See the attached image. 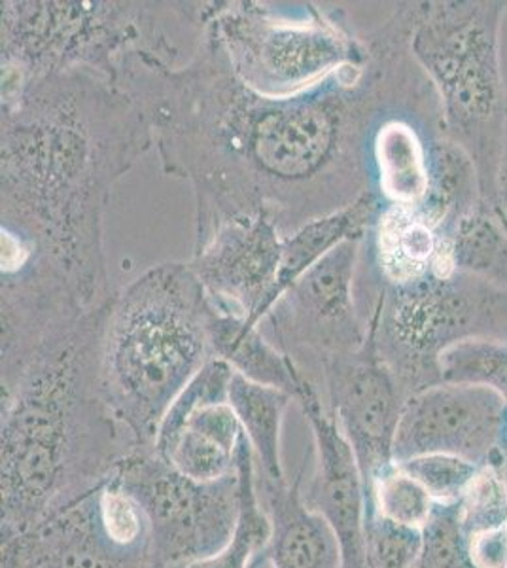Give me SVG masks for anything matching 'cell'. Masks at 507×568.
<instances>
[{
    "label": "cell",
    "instance_id": "f546056e",
    "mask_svg": "<svg viewBox=\"0 0 507 568\" xmlns=\"http://www.w3.org/2000/svg\"><path fill=\"white\" fill-rule=\"evenodd\" d=\"M506 529H507V527H506Z\"/></svg>",
    "mask_w": 507,
    "mask_h": 568
},
{
    "label": "cell",
    "instance_id": "4316f807",
    "mask_svg": "<svg viewBox=\"0 0 507 568\" xmlns=\"http://www.w3.org/2000/svg\"><path fill=\"white\" fill-rule=\"evenodd\" d=\"M464 497L463 524L469 536L506 527L507 491L498 474L493 470L479 471Z\"/></svg>",
    "mask_w": 507,
    "mask_h": 568
},
{
    "label": "cell",
    "instance_id": "4fadbf2b",
    "mask_svg": "<svg viewBox=\"0 0 507 568\" xmlns=\"http://www.w3.org/2000/svg\"><path fill=\"white\" fill-rule=\"evenodd\" d=\"M297 404L313 433L315 470L303 500L334 530L341 551V568H364V532H366L367 491L364 474L353 447L341 433L334 417L322 404L315 383L303 385Z\"/></svg>",
    "mask_w": 507,
    "mask_h": 568
},
{
    "label": "cell",
    "instance_id": "5bb4252c",
    "mask_svg": "<svg viewBox=\"0 0 507 568\" xmlns=\"http://www.w3.org/2000/svg\"><path fill=\"white\" fill-rule=\"evenodd\" d=\"M93 310L52 264L31 254L2 272L0 284V382L12 379L44 345L77 326Z\"/></svg>",
    "mask_w": 507,
    "mask_h": 568
},
{
    "label": "cell",
    "instance_id": "d6986e66",
    "mask_svg": "<svg viewBox=\"0 0 507 568\" xmlns=\"http://www.w3.org/2000/svg\"><path fill=\"white\" fill-rule=\"evenodd\" d=\"M372 211V195L364 194L358 201H354L353 205L313 220L288 237H284L283 264L276 281V302L297 278L305 275L322 258H326L341 243L359 240Z\"/></svg>",
    "mask_w": 507,
    "mask_h": 568
},
{
    "label": "cell",
    "instance_id": "83f0119b",
    "mask_svg": "<svg viewBox=\"0 0 507 568\" xmlns=\"http://www.w3.org/2000/svg\"><path fill=\"white\" fill-rule=\"evenodd\" d=\"M423 546L415 568H456L460 530L447 511H434L423 529Z\"/></svg>",
    "mask_w": 507,
    "mask_h": 568
},
{
    "label": "cell",
    "instance_id": "7a4b0ae2",
    "mask_svg": "<svg viewBox=\"0 0 507 568\" xmlns=\"http://www.w3.org/2000/svg\"><path fill=\"white\" fill-rule=\"evenodd\" d=\"M0 232L107 302L112 187L154 149L149 120L112 78L77 69L0 91Z\"/></svg>",
    "mask_w": 507,
    "mask_h": 568
},
{
    "label": "cell",
    "instance_id": "f1b7e54d",
    "mask_svg": "<svg viewBox=\"0 0 507 568\" xmlns=\"http://www.w3.org/2000/svg\"><path fill=\"white\" fill-rule=\"evenodd\" d=\"M469 556L477 568H507V529L471 536Z\"/></svg>",
    "mask_w": 507,
    "mask_h": 568
},
{
    "label": "cell",
    "instance_id": "7c38bea8",
    "mask_svg": "<svg viewBox=\"0 0 507 568\" xmlns=\"http://www.w3.org/2000/svg\"><path fill=\"white\" fill-rule=\"evenodd\" d=\"M504 396L476 385H439L404 402L394 436V463L424 455L474 460L490 449L500 428Z\"/></svg>",
    "mask_w": 507,
    "mask_h": 568
},
{
    "label": "cell",
    "instance_id": "52a82bcc",
    "mask_svg": "<svg viewBox=\"0 0 507 568\" xmlns=\"http://www.w3.org/2000/svg\"><path fill=\"white\" fill-rule=\"evenodd\" d=\"M116 479L146 516L154 568H184L214 556L235 529L237 471L216 481H197L174 470L150 446L136 447Z\"/></svg>",
    "mask_w": 507,
    "mask_h": 568
},
{
    "label": "cell",
    "instance_id": "e0dca14e",
    "mask_svg": "<svg viewBox=\"0 0 507 568\" xmlns=\"http://www.w3.org/2000/svg\"><path fill=\"white\" fill-rule=\"evenodd\" d=\"M212 355L232 366L233 372L251 382L281 388L294 400L307 377L276 345L265 339L260 328H246L244 321L216 307L211 324Z\"/></svg>",
    "mask_w": 507,
    "mask_h": 568
},
{
    "label": "cell",
    "instance_id": "cb8c5ba5",
    "mask_svg": "<svg viewBox=\"0 0 507 568\" xmlns=\"http://www.w3.org/2000/svg\"><path fill=\"white\" fill-rule=\"evenodd\" d=\"M444 379L453 385L493 388L507 398V349L493 343H456L439 356Z\"/></svg>",
    "mask_w": 507,
    "mask_h": 568
},
{
    "label": "cell",
    "instance_id": "ac0fdd59",
    "mask_svg": "<svg viewBox=\"0 0 507 568\" xmlns=\"http://www.w3.org/2000/svg\"><path fill=\"white\" fill-rule=\"evenodd\" d=\"M227 402L237 415L256 457L257 476L271 481L286 479L283 465V425L294 396L233 372Z\"/></svg>",
    "mask_w": 507,
    "mask_h": 568
},
{
    "label": "cell",
    "instance_id": "ffe728a7",
    "mask_svg": "<svg viewBox=\"0 0 507 568\" xmlns=\"http://www.w3.org/2000/svg\"><path fill=\"white\" fill-rule=\"evenodd\" d=\"M239 514L230 540L214 556L184 568H251L270 544L271 521L257 489L256 457L243 434L237 447Z\"/></svg>",
    "mask_w": 507,
    "mask_h": 568
},
{
    "label": "cell",
    "instance_id": "44dd1931",
    "mask_svg": "<svg viewBox=\"0 0 507 568\" xmlns=\"http://www.w3.org/2000/svg\"><path fill=\"white\" fill-rule=\"evenodd\" d=\"M381 187L394 205L413 207L428 192V173L415 131L402 122L386 123L375 139Z\"/></svg>",
    "mask_w": 507,
    "mask_h": 568
},
{
    "label": "cell",
    "instance_id": "d4e9b609",
    "mask_svg": "<svg viewBox=\"0 0 507 568\" xmlns=\"http://www.w3.org/2000/svg\"><path fill=\"white\" fill-rule=\"evenodd\" d=\"M420 546V529L392 524L373 508H367L364 568H415Z\"/></svg>",
    "mask_w": 507,
    "mask_h": 568
},
{
    "label": "cell",
    "instance_id": "9a60e30c",
    "mask_svg": "<svg viewBox=\"0 0 507 568\" xmlns=\"http://www.w3.org/2000/svg\"><path fill=\"white\" fill-rule=\"evenodd\" d=\"M93 493L26 535L4 540L2 568H154L146 551H128L107 540L97 524Z\"/></svg>",
    "mask_w": 507,
    "mask_h": 568
},
{
    "label": "cell",
    "instance_id": "277c9868",
    "mask_svg": "<svg viewBox=\"0 0 507 568\" xmlns=\"http://www.w3.org/2000/svg\"><path fill=\"white\" fill-rule=\"evenodd\" d=\"M216 315L190 264L154 265L109 302L101 337V379L136 446H154L161 420L212 361Z\"/></svg>",
    "mask_w": 507,
    "mask_h": 568
},
{
    "label": "cell",
    "instance_id": "5b68a950",
    "mask_svg": "<svg viewBox=\"0 0 507 568\" xmlns=\"http://www.w3.org/2000/svg\"><path fill=\"white\" fill-rule=\"evenodd\" d=\"M193 23L216 40L233 74L267 99H292L369 59L339 10L307 4L290 18L267 2H192Z\"/></svg>",
    "mask_w": 507,
    "mask_h": 568
},
{
    "label": "cell",
    "instance_id": "8992f818",
    "mask_svg": "<svg viewBox=\"0 0 507 568\" xmlns=\"http://www.w3.org/2000/svg\"><path fill=\"white\" fill-rule=\"evenodd\" d=\"M160 4L110 0H7L0 10L2 90L55 72H99L116 82L139 48L173 42Z\"/></svg>",
    "mask_w": 507,
    "mask_h": 568
},
{
    "label": "cell",
    "instance_id": "30bf717a",
    "mask_svg": "<svg viewBox=\"0 0 507 568\" xmlns=\"http://www.w3.org/2000/svg\"><path fill=\"white\" fill-rule=\"evenodd\" d=\"M233 369L212 358L169 407L154 449L174 470L197 481H216L237 471L243 426L227 402Z\"/></svg>",
    "mask_w": 507,
    "mask_h": 568
},
{
    "label": "cell",
    "instance_id": "2e32d148",
    "mask_svg": "<svg viewBox=\"0 0 507 568\" xmlns=\"http://www.w3.org/2000/svg\"><path fill=\"white\" fill-rule=\"evenodd\" d=\"M257 489L271 521L264 554L271 568H341L334 530L303 500V470L292 481L257 476Z\"/></svg>",
    "mask_w": 507,
    "mask_h": 568
},
{
    "label": "cell",
    "instance_id": "7402d4cb",
    "mask_svg": "<svg viewBox=\"0 0 507 568\" xmlns=\"http://www.w3.org/2000/svg\"><path fill=\"white\" fill-rule=\"evenodd\" d=\"M377 243L381 267L394 283H413L436 258V237L412 207L394 205L386 211Z\"/></svg>",
    "mask_w": 507,
    "mask_h": 568
},
{
    "label": "cell",
    "instance_id": "484cf974",
    "mask_svg": "<svg viewBox=\"0 0 507 568\" xmlns=\"http://www.w3.org/2000/svg\"><path fill=\"white\" fill-rule=\"evenodd\" d=\"M402 470L423 484L424 489L437 503H455L466 495L469 485L477 478L474 460L455 457V455H424L415 459L398 463Z\"/></svg>",
    "mask_w": 507,
    "mask_h": 568
},
{
    "label": "cell",
    "instance_id": "8fae6325",
    "mask_svg": "<svg viewBox=\"0 0 507 568\" xmlns=\"http://www.w3.org/2000/svg\"><path fill=\"white\" fill-rule=\"evenodd\" d=\"M318 379L324 385V406L353 447L367 491L381 471L396 465L392 449L404 402L394 375L375 353L369 334L362 349L324 362Z\"/></svg>",
    "mask_w": 507,
    "mask_h": 568
},
{
    "label": "cell",
    "instance_id": "6da1fadb",
    "mask_svg": "<svg viewBox=\"0 0 507 568\" xmlns=\"http://www.w3.org/2000/svg\"><path fill=\"white\" fill-rule=\"evenodd\" d=\"M176 59V45L141 48L116 82L149 120L163 173L192 184L193 248L257 214L288 237L367 194L358 142L369 59L292 99L249 90L203 31L186 65Z\"/></svg>",
    "mask_w": 507,
    "mask_h": 568
},
{
    "label": "cell",
    "instance_id": "3957f363",
    "mask_svg": "<svg viewBox=\"0 0 507 568\" xmlns=\"http://www.w3.org/2000/svg\"><path fill=\"white\" fill-rule=\"evenodd\" d=\"M110 297L0 382L2 542L88 497L139 447L101 379Z\"/></svg>",
    "mask_w": 507,
    "mask_h": 568
},
{
    "label": "cell",
    "instance_id": "9c48e42d",
    "mask_svg": "<svg viewBox=\"0 0 507 568\" xmlns=\"http://www.w3.org/2000/svg\"><path fill=\"white\" fill-rule=\"evenodd\" d=\"M284 235L270 216L227 222L187 264L220 311L260 328L276 304V281L283 264Z\"/></svg>",
    "mask_w": 507,
    "mask_h": 568
},
{
    "label": "cell",
    "instance_id": "603a6c76",
    "mask_svg": "<svg viewBox=\"0 0 507 568\" xmlns=\"http://www.w3.org/2000/svg\"><path fill=\"white\" fill-rule=\"evenodd\" d=\"M430 493L423 484L392 465L388 470L381 471L367 487V508H373L379 516L392 524L404 525L412 529H423L432 514Z\"/></svg>",
    "mask_w": 507,
    "mask_h": 568
},
{
    "label": "cell",
    "instance_id": "ba28073f",
    "mask_svg": "<svg viewBox=\"0 0 507 568\" xmlns=\"http://www.w3.org/2000/svg\"><path fill=\"white\" fill-rule=\"evenodd\" d=\"M359 240H348L284 292L265 321L271 343L315 383L322 364L364 347L351 284Z\"/></svg>",
    "mask_w": 507,
    "mask_h": 568
}]
</instances>
